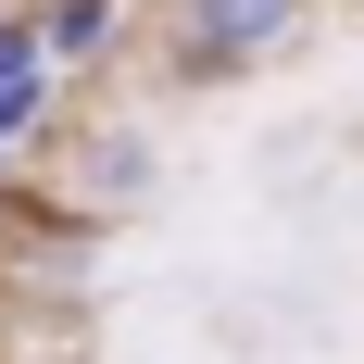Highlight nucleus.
Listing matches in <instances>:
<instances>
[{
    "instance_id": "nucleus-1",
    "label": "nucleus",
    "mask_w": 364,
    "mask_h": 364,
    "mask_svg": "<svg viewBox=\"0 0 364 364\" xmlns=\"http://www.w3.org/2000/svg\"><path fill=\"white\" fill-rule=\"evenodd\" d=\"M314 38V0H164V63L188 88H239V75L289 63Z\"/></svg>"
},
{
    "instance_id": "nucleus-2",
    "label": "nucleus",
    "mask_w": 364,
    "mask_h": 364,
    "mask_svg": "<svg viewBox=\"0 0 364 364\" xmlns=\"http://www.w3.org/2000/svg\"><path fill=\"white\" fill-rule=\"evenodd\" d=\"M151 176H164L151 126H139V113H101V126H75V151H63V176H50V201H75L88 226H113V214H139V201H151Z\"/></svg>"
},
{
    "instance_id": "nucleus-3",
    "label": "nucleus",
    "mask_w": 364,
    "mask_h": 364,
    "mask_svg": "<svg viewBox=\"0 0 364 364\" xmlns=\"http://www.w3.org/2000/svg\"><path fill=\"white\" fill-rule=\"evenodd\" d=\"M50 50H38V13H0V151L50 139Z\"/></svg>"
},
{
    "instance_id": "nucleus-4",
    "label": "nucleus",
    "mask_w": 364,
    "mask_h": 364,
    "mask_svg": "<svg viewBox=\"0 0 364 364\" xmlns=\"http://www.w3.org/2000/svg\"><path fill=\"white\" fill-rule=\"evenodd\" d=\"M113 38H126V0H38V50H50V75L101 63Z\"/></svg>"
}]
</instances>
